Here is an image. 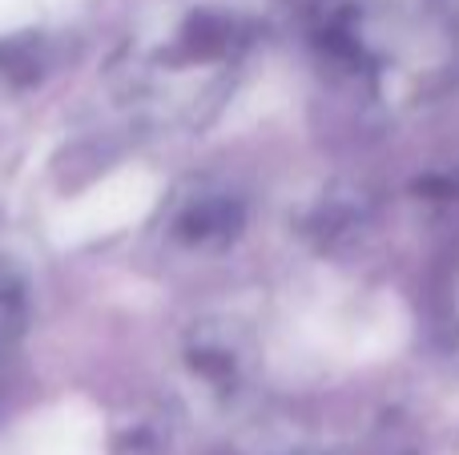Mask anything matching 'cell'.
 <instances>
[{"mask_svg":"<svg viewBox=\"0 0 459 455\" xmlns=\"http://www.w3.org/2000/svg\"><path fill=\"white\" fill-rule=\"evenodd\" d=\"M21 298H16V287L0 274V351L8 347V339H13V331H16V319H21Z\"/></svg>","mask_w":459,"mask_h":455,"instance_id":"cell-1","label":"cell"},{"mask_svg":"<svg viewBox=\"0 0 459 455\" xmlns=\"http://www.w3.org/2000/svg\"><path fill=\"white\" fill-rule=\"evenodd\" d=\"M455 322H459V295H455Z\"/></svg>","mask_w":459,"mask_h":455,"instance_id":"cell-2","label":"cell"}]
</instances>
